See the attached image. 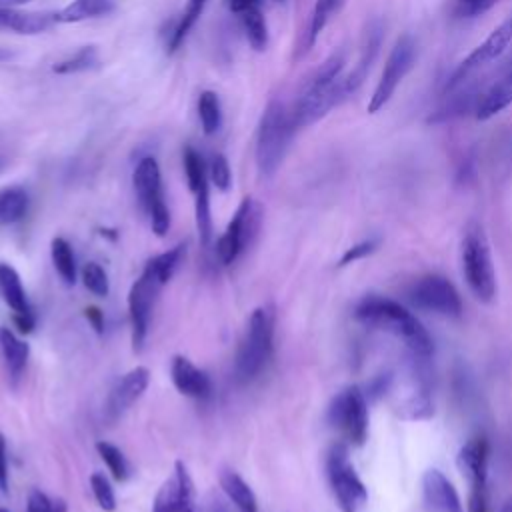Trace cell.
Wrapping results in <instances>:
<instances>
[{
    "mask_svg": "<svg viewBox=\"0 0 512 512\" xmlns=\"http://www.w3.org/2000/svg\"><path fill=\"white\" fill-rule=\"evenodd\" d=\"M0 294H2V300L8 304V308L14 314L32 312V306L28 302L20 274L16 272L14 266H10L6 262H0Z\"/></svg>",
    "mask_w": 512,
    "mask_h": 512,
    "instance_id": "cell-25",
    "label": "cell"
},
{
    "mask_svg": "<svg viewBox=\"0 0 512 512\" xmlns=\"http://www.w3.org/2000/svg\"><path fill=\"white\" fill-rule=\"evenodd\" d=\"M388 382H390L388 392L392 396V406L402 418L420 420V418L430 416L432 402L428 398L426 386H424L418 370H412L410 378L404 382L400 380V384H396L392 378Z\"/></svg>",
    "mask_w": 512,
    "mask_h": 512,
    "instance_id": "cell-15",
    "label": "cell"
},
{
    "mask_svg": "<svg viewBox=\"0 0 512 512\" xmlns=\"http://www.w3.org/2000/svg\"><path fill=\"white\" fill-rule=\"evenodd\" d=\"M500 512H512V496L502 504V508H500Z\"/></svg>",
    "mask_w": 512,
    "mask_h": 512,
    "instance_id": "cell-52",
    "label": "cell"
},
{
    "mask_svg": "<svg viewBox=\"0 0 512 512\" xmlns=\"http://www.w3.org/2000/svg\"><path fill=\"white\" fill-rule=\"evenodd\" d=\"M422 496L430 512H462V504L452 482L436 468L422 476Z\"/></svg>",
    "mask_w": 512,
    "mask_h": 512,
    "instance_id": "cell-20",
    "label": "cell"
},
{
    "mask_svg": "<svg viewBox=\"0 0 512 512\" xmlns=\"http://www.w3.org/2000/svg\"><path fill=\"white\" fill-rule=\"evenodd\" d=\"M226 6L236 16H242V14L250 12V10L262 8V0H226Z\"/></svg>",
    "mask_w": 512,
    "mask_h": 512,
    "instance_id": "cell-46",
    "label": "cell"
},
{
    "mask_svg": "<svg viewBox=\"0 0 512 512\" xmlns=\"http://www.w3.org/2000/svg\"><path fill=\"white\" fill-rule=\"evenodd\" d=\"M208 182H202L192 194H194V214H196V230L198 240L202 248H208L212 242V216H210V192Z\"/></svg>",
    "mask_w": 512,
    "mask_h": 512,
    "instance_id": "cell-31",
    "label": "cell"
},
{
    "mask_svg": "<svg viewBox=\"0 0 512 512\" xmlns=\"http://www.w3.org/2000/svg\"><path fill=\"white\" fill-rule=\"evenodd\" d=\"M0 354H2L8 378L12 380V384H16L22 378L30 358L28 342L16 336L10 328L0 326Z\"/></svg>",
    "mask_w": 512,
    "mask_h": 512,
    "instance_id": "cell-22",
    "label": "cell"
},
{
    "mask_svg": "<svg viewBox=\"0 0 512 512\" xmlns=\"http://www.w3.org/2000/svg\"><path fill=\"white\" fill-rule=\"evenodd\" d=\"M0 512H8V510H6V508H0Z\"/></svg>",
    "mask_w": 512,
    "mask_h": 512,
    "instance_id": "cell-54",
    "label": "cell"
},
{
    "mask_svg": "<svg viewBox=\"0 0 512 512\" xmlns=\"http://www.w3.org/2000/svg\"><path fill=\"white\" fill-rule=\"evenodd\" d=\"M50 258H52V266L56 270V274L60 276V280L66 286H74L76 284V256L74 250L70 246V242L62 236L52 238L50 242Z\"/></svg>",
    "mask_w": 512,
    "mask_h": 512,
    "instance_id": "cell-27",
    "label": "cell"
},
{
    "mask_svg": "<svg viewBox=\"0 0 512 512\" xmlns=\"http://www.w3.org/2000/svg\"><path fill=\"white\" fill-rule=\"evenodd\" d=\"M294 132L292 112H288L278 98H272L260 116L256 132V168L262 178H272L276 174L284 162Z\"/></svg>",
    "mask_w": 512,
    "mask_h": 512,
    "instance_id": "cell-3",
    "label": "cell"
},
{
    "mask_svg": "<svg viewBox=\"0 0 512 512\" xmlns=\"http://www.w3.org/2000/svg\"><path fill=\"white\" fill-rule=\"evenodd\" d=\"M510 42H512V16L506 18L498 28H494V30L490 32V36H488L482 44H478V46L458 64V68L454 70V74L450 76V80H448V84H446V90L458 86L460 82L468 80L474 72L482 70L484 66L492 64L494 60H498V58L506 52V48L510 46Z\"/></svg>",
    "mask_w": 512,
    "mask_h": 512,
    "instance_id": "cell-13",
    "label": "cell"
},
{
    "mask_svg": "<svg viewBox=\"0 0 512 512\" xmlns=\"http://www.w3.org/2000/svg\"><path fill=\"white\" fill-rule=\"evenodd\" d=\"M28 2H32V0H0V6L2 8H18V6L28 4Z\"/></svg>",
    "mask_w": 512,
    "mask_h": 512,
    "instance_id": "cell-50",
    "label": "cell"
},
{
    "mask_svg": "<svg viewBox=\"0 0 512 512\" xmlns=\"http://www.w3.org/2000/svg\"><path fill=\"white\" fill-rule=\"evenodd\" d=\"M380 246V238H366L350 248H346V252L340 256L338 260V266H348V264H354L366 256H370L372 252H376V248Z\"/></svg>",
    "mask_w": 512,
    "mask_h": 512,
    "instance_id": "cell-42",
    "label": "cell"
},
{
    "mask_svg": "<svg viewBox=\"0 0 512 512\" xmlns=\"http://www.w3.org/2000/svg\"><path fill=\"white\" fill-rule=\"evenodd\" d=\"M198 120L202 126V132L206 136H212L222 126V104L216 92L204 90L198 96Z\"/></svg>",
    "mask_w": 512,
    "mask_h": 512,
    "instance_id": "cell-32",
    "label": "cell"
},
{
    "mask_svg": "<svg viewBox=\"0 0 512 512\" xmlns=\"http://www.w3.org/2000/svg\"><path fill=\"white\" fill-rule=\"evenodd\" d=\"M28 192L22 186H8L0 190V224H16L28 212Z\"/></svg>",
    "mask_w": 512,
    "mask_h": 512,
    "instance_id": "cell-28",
    "label": "cell"
},
{
    "mask_svg": "<svg viewBox=\"0 0 512 512\" xmlns=\"http://www.w3.org/2000/svg\"><path fill=\"white\" fill-rule=\"evenodd\" d=\"M354 318L370 330H380L400 340L410 356L426 360L434 350L432 338L422 322L392 298L378 294L364 296L354 306Z\"/></svg>",
    "mask_w": 512,
    "mask_h": 512,
    "instance_id": "cell-1",
    "label": "cell"
},
{
    "mask_svg": "<svg viewBox=\"0 0 512 512\" xmlns=\"http://www.w3.org/2000/svg\"><path fill=\"white\" fill-rule=\"evenodd\" d=\"M512 104V58L502 66L498 76L482 90L474 116L478 120H490Z\"/></svg>",
    "mask_w": 512,
    "mask_h": 512,
    "instance_id": "cell-19",
    "label": "cell"
},
{
    "mask_svg": "<svg viewBox=\"0 0 512 512\" xmlns=\"http://www.w3.org/2000/svg\"><path fill=\"white\" fill-rule=\"evenodd\" d=\"M488 442L482 436L470 438L458 452L456 464L470 484H488Z\"/></svg>",
    "mask_w": 512,
    "mask_h": 512,
    "instance_id": "cell-21",
    "label": "cell"
},
{
    "mask_svg": "<svg viewBox=\"0 0 512 512\" xmlns=\"http://www.w3.org/2000/svg\"><path fill=\"white\" fill-rule=\"evenodd\" d=\"M10 490V474H8V448L6 440L0 434V494H8Z\"/></svg>",
    "mask_w": 512,
    "mask_h": 512,
    "instance_id": "cell-44",
    "label": "cell"
},
{
    "mask_svg": "<svg viewBox=\"0 0 512 512\" xmlns=\"http://www.w3.org/2000/svg\"><path fill=\"white\" fill-rule=\"evenodd\" d=\"M468 512H488V484H470Z\"/></svg>",
    "mask_w": 512,
    "mask_h": 512,
    "instance_id": "cell-43",
    "label": "cell"
},
{
    "mask_svg": "<svg viewBox=\"0 0 512 512\" xmlns=\"http://www.w3.org/2000/svg\"><path fill=\"white\" fill-rule=\"evenodd\" d=\"M274 2H286V0H274Z\"/></svg>",
    "mask_w": 512,
    "mask_h": 512,
    "instance_id": "cell-55",
    "label": "cell"
},
{
    "mask_svg": "<svg viewBox=\"0 0 512 512\" xmlns=\"http://www.w3.org/2000/svg\"><path fill=\"white\" fill-rule=\"evenodd\" d=\"M114 10V0H72L58 12H54V20L58 24H76L90 18L108 16Z\"/></svg>",
    "mask_w": 512,
    "mask_h": 512,
    "instance_id": "cell-26",
    "label": "cell"
},
{
    "mask_svg": "<svg viewBox=\"0 0 512 512\" xmlns=\"http://www.w3.org/2000/svg\"><path fill=\"white\" fill-rule=\"evenodd\" d=\"M2 166H4V162H2V160H0V170H2Z\"/></svg>",
    "mask_w": 512,
    "mask_h": 512,
    "instance_id": "cell-53",
    "label": "cell"
},
{
    "mask_svg": "<svg viewBox=\"0 0 512 512\" xmlns=\"http://www.w3.org/2000/svg\"><path fill=\"white\" fill-rule=\"evenodd\" d=\"M208 0H188L186 4V10L182 12L176 28L172 30L170 34V40H168V52H174L180 48V44L186 40L188 32L192 30V26L196 24V20L202 16L204 12V6H206Z\"/></svg>",
    "mask_w": 512,
    "mask_h": 512,
    "instance_id": "cell-35",
    "label": "cell"
},
{
    "mask_svg": "<svg viewBox=\"0 0 512 512\" xmlns=\"http://www.w3.org/2000/svg\"><path fill=\"white\" fill-rule=\"evenodd\" d=\"M90 490L94 494L96 504L104 510V512H114L116 510V494L114 488L110 484V480L102 474V472H92L90 476Z\"/></svg>",
    "mask_w": 512,
    "mask_h": 512,
    "instance_id": "cell-39",
    "label": "cell"
},
{
    "mask_svg": "<svg viewBox=\"0 0 512 512\" xmlns=\"http://www.w3.org/2000/svg\"><path fill=\"white\" fill-rule=\"evenodd\" d=\"M56 24L54 14L48 12H24L18 8H0V28H8L16 34H42Z\"/></svg>",
    "mask_w": 512,
    "mask_h": 512,
    "instance_id": "cell-23",
    "label": "cell"
},
{
    "mask_svg": "<svg viewBox=\"0 0 512 512\" xmlns=\"http://www.w3.org/2000/svg\"><path fill=\"white\" fill-rule=\"evenodd\" d=\"M326 478L340 512H360L366 506L368 490L342 442L334 444L326 454Z\"/></svg>",
    "mask_w": 512,
    "mask_h": 512,
    "instance_id": "cell-7",
    "label": "cell"
},
{
    "mask_svg": "<svg viewBox=\"0 0 512 512\" xmlns=\"http://www.w3.org/2000/svg\"><path fill=\"white\" fill-rule=\"evenodd\" d=\"M170 378H172L174 388L186 398L206 400L212 394L210 376L204 370H200L190 358H186L182 354H176L172 358Z\"/></svg>",
    "mask_w": 512,
    "mask_h": 512,
    "instance_id": "cell-18",
    "label": "cell"
},
{
    "mask_svg": "<svg viewBox=\"0 0 512 512\" xmlns=\"http://www.w3.org/2000/svg\"><path fill=\"white\" fill-rule=\"evenodd\" d=\"M82 284L88 292H92L94 296H108L110 292V280L106 270L98 264V262H86L82 266Z\"/></svg>",
    "mask_w": 512,
    "mask_h": 512,
    "instance_id": "cell-38",
    "label": "cell"
},
{
    "mask_svg": "<svg viewBox=\"0 0 512 512\" xmlns=\"http://www.w3.org/2000/svg\"><path fill=\"white\" fill-rule=\"evenodd\" d=\"M208 180L216 190L228 192L232 186V170L224 154H214L208 164Z\"/></svg>",
    "mask_w": 512,
    "mask_h": 512,
    "instance_id": "cell-40",
    "label": "cell"
},
{
    "mask_svg": "<svg viewBox=\"0 0 512 512\" xmlns=\"http://www.w3.org/2000/svg\"><path fill=\"white\" fill-rule=\"evenodd\" d=\"M274 324L276 312L272 304L252 310L234 360V370L240 382L254 380L270 362L274 348Z\"/></svg>",
    "mask_w": 512,
    "mask_h": 512,
    "instance_id": "cell-4",
    "label": "cell"
},
{
    "mask_svg": "<svg viewBox=\"0 0 512 512\" xmlns=\"http://www.w3.org/2000/svg\"><path fill=\"white\" fill-rule=\"evenodd\" d=\"M460 262L462 276L466 280L472 296L484 304L494 302L496 298V270L490 254V244L482 224L470 222L464 230L460 244Z\"/></svg>",
    "mask_w": 512,
    "mask_h": 512,
    "instance_id": "cell-5",
    "label": "cell"
},
{
    "mask_svg": "<svg viewBox=\"0 0 512 512\" xmlns=\"http://www.w3.org/2000/svg\"><path fill=\"white\" fill-rule=\"evenodd\" d=\"M164 286L148 272L142 270L138 280L130 286L128 292V316H130V338H132V350L140 354L146 346V338L150 332V320L152 310L156 304V298Z\"/></svg>",
    "mask_w": 512,
    "mask_h": 512,
    "instance_id": "cell-11",
    "label": "cell"
},
{
    "mask_svg": "<svg viewBox=\"0 0 512 512\" xmlns=\"http://www.w3.org/2000/svg\"><path fill=\"white\" fill-rule=\"evenodd\" d=\"M96 452L102 458V462L106 464V468L110 470L114 480L122 482V480L128 478L130 466H128V462H126V458H124V454H122V450L118 446H114V444H110L106 440H98L96 442Z\"/></svg>",
    "mask_w": 512,
    "mask_h": 512,
    "instance_id": "cell-36",
    "label": "cell"
},
{
    "mask_svg": "<svg viewBox=\"0 0 512 512\" xmlns=\"http://www.w3.org/2000/svg\"><path fill=\"white\" fill-rule=\"evenodd\" d=\"M132 186L142 212L148 216L152 232L160 238L166 236L170 230V210L164 198L162 172L156 158L144 156L138 160L132 172Z\"/></svg>",
    "mask_w": 512,
    "mask_h": 512,
    "instance_id": "cell-6",
    "label": "cell"
},
{
    "mask_svg": "<svg viewBox=\"0 0 512 512\" xmlns=\"http://www.w3.org/2000/svg\"><path fill=\"white\" fill-rule=\"evenodd\" d=\"M408 298L416 308L436 316L458 318L462 314V300L458 290L450 280L438 274L418 278L408 290Z\"/></svg>",
    "mask_w": 512,
    "mask_h": 512,
    "instance_id": "cell-12",
    "label": "cell"
},
{
    "mask_svg": "<svg viewBox=\"0 0 512 512\" xmlns=\"http://www.w3.org/2000/svg\"><path fill=\"white\" fill-rule=\"evenodd\" d=\"M98 64H100V56H98L96 46H82L74 54H70L68 58L56 62L52 66V70L56 74H78V72L92 70Z\"/></svg>",
    "mask_w": 512,
    "mask_h": 512,
    "instance_id": "cell-34",
    "label": "cell"
},
{
    "mask_svg": "<svg viewBox=\"0 0 512 512\" xmlns=\"http://www.w3.org/2000/svg\"><path fill=\"white\" fill-rule=\"evenodd\" d=\"M206 512H228V508H226V504L220 498H212L208 508H206Z\"/></svg>",
    "mask_w": 512,
    "mask_h": 512,
    "instance_id": "cell-49",
    "label": "cell"
},
{
    "mask_svg": "<svg viewBox=\"0 0 512 512\" xmlns=\"http://www.w3.org/2000/svg\"><path fill=\"white\" fill-rule=\"evenodd\" d=\"M184 254H186V246H184V244H176V246L168 248L166 252L154 256V258H150V260L146 262L144 270H148L162 286H166V284L172 280V276L176 274V270H178V266H180Z\"/></svg>",
    "mask_w": 512,
    "mask_h": 512,
    "instance_id": "cell-29",
    "label": "cell"
},
{
    "mask_svg": "<svg viewBox=\"0 0 512 512\" xmlns=\"http://www.w3.org/2000/svg\"><path fill=\"white\" fill-rule=\"evenodd\" d=\"M182 166H184L186 184H188L190 192H194L202 182L208 180V166L204 164L202 156L192 146H186L182 150Z\"/></svg>",
    "mask_w": 512,
    "mask_h": 512,
    "instance_id": "cell-37",
    "label": "cell"
},
{
    "mask_svg": "<svg viewBox=\"0 0 512 512\" xmlns=\"http://www.w3.org/2000/svg\"><path fill=\"white\" fill-rule=\"evenodd\" d=\"M416 56H418V48L416 42L410 34H402L396 44L392 46L388 60L384 64V70L380 74V80L370 96L368 102V112L376 114L378 110H382L390 98L394 96L396 88L400 86V82L406 78V74L414 68L416 64Z\"/></svg>",
    "mask_w": 512,
    "mask_h": 512,
    "instance_id": "cell-10",
    "label": "cell"
},
{
    "mask_svg": "<svg viewBox=\"0 0 512 512\" xmlns=\"http://www.w3.org/2000/svg\"><path fill=\"white\" fill-rule=\"evenodd\" d=\"M14 56H16V52H14V50L0 46V62H8V60H12Z\"/></svg>",
    "mask_w": 512,
    "mask_h": 512,
    "instance_id": "cell-51",
    "label": "cell"
},
{
    "mask_svg": "<svg viewBox=\"0 0 512 512\" xmlns=\"http://www.w3.org/2000/svg\"><path fill=\"white\" fill-rule=\"evenodd\" d=\"M152 512H200L194 480L182 460L174 462V472L154 496Z\"/></svg>",
    "mask_w": 512,
    "mask_h": 512,
    "instance_id": "cell-14",
    "label": "cell"
},
{
    "mask_svg": "<svg viewBox=\"0 0 512 512\" xmlns=\"http://www.w3.org/2000/svg\"><path fill=\"white\" fill-rule=\"evenodd\" d=\"M26 512H68V506L64 500H52L42 490L34 488L26 498Z\"/></svg>",
    "mask_w": 512,
    "mask_h": 512,
    "instance_id": "cell-41",
    "label": "cell"
},
{
    "mask_svg": "<svg viewBox=\"0 0 512 512\" xmlns=\"http://www.w3.org/2000/svg\"><path fill=\"white\" fill-rule=\"evenodd\" d=\"M238 18H240L244 36H246L248 44L252 46V50L264 52L266 46H268V26H266V18H264L262 8L250 10L242 16H238Z\"/></svg>",
    "mask_w": 512,
    "mask_h": 512,
    "instance_id": "cell-33",
    "label": "cell"
},
{
    "mask_svg": "<svg viewBox=\"0 0 512 512\" xmlns=\"http://www.w3.org/2000/svg\"><path fill=\"white\" fill-rule=\"evenodd\" d=\"M218 482L222 492L228 496V500L236 506L238 512H258L256 496L238 472H234L232 468H222L218 474Z\"/></svg>",
    "mask_w": 512,
    "mask_h": 512,
    "instance_id": "cell-24",
    "label": "cell"
},
{
    "mask_svg": "<svg viewBox=\"0 0 512 512\" xmlns=\"http://www.w3.org/2000/svg\"><path fill=\"white\" fill-rule=\"evenodd\" d=\"M84 316H86V320L90 322V326L96 330V334H102V332H104V314H102L100 308L88 306V308L84 310Z\"/></svg>",
    "mask_w": 512,
    "mask_h": 512,
    "instance_id": "cell-47",
    "label": "cell"
},
{
    "mask_svg": "<svg viewBox=\"0 0 512 512\" xmlns=\"http://www.w3.org/2000/svg\"><path fill=\"white\" fill-rule=\"evenodd\" d=\"M346 56L344 52H334L330 54L316 70L314 74L306 80L296 106L292 110V120L294 128H306L320 118H324L334 106L344 102L342 94V72H344Z\"/></svg>",
    "mask_w": 512,
    "mask_h": 512,
    "instance_id": "cell-2",
    "label": "cell"
},
{
    "mask_svg": "<svg viewBox=\"0 0 512 512\" xmlns=\"http://www.w3.org/2000/svg\"><path fill=\"white\" fill-rule=\"evenodd\" d=\"M460 4V12L466 16H478L490 10L498 0H456Z\"/></svg>",
    "mask_w": 512,
    "mask_h": 512,
    "instance_id": "cell-45",
    "label": "cell"
},
{
    "mask_svg": "<svg viewBox=\"0 0 512 512\" xmlns=\"http://www.w3.org/2000/svg\"><path fill=\"white\" fill-rule=\"evenodd\" d=\"M14 324L18 326L20 332L28 334L34 330L36 326V318H34V312H28V314H14Z\"/></svg>",
    "mask_w": 512,
    "mask_h": 512,
    "instance_id": "cell-48",
    "label": "cell"
},
{
    "mask_svg": "<svg viewBox=\"0 0 512 512\" xmlns=\"http://www.w3.org/2000/svg\"><path fill=\"white\" fill-rule=\"evenodd\" d=\"M344 0H316L314 2V8H312V14H310V22H308V30H306V36H304V52L310 50L318 36L322 34V30L326 28L328 20L342 8Z\"/></svg>",
    "mask_w": 512,
    "mask_h": 512,
    "instance_id": "cell-30",
    "label": "cell"
},
{
    "mask_svg": "<svg viewBox=\"0 0 512 512\" xmlns=\"http://www.w3.org/2000/svg\"><path fill=\"white\" fill-rule=\"evenodd\" d=\"M382 22L380 20H372L364 32V38H362V48H360V58L356 62V66L342 76V94L344 98L352 96L360 86L362 82L366 80L378 52H380V46H382Z\"/></svg>",
    "mask_w": 512,
    "mask_h": 512,
    "instance_id": "cell-17",
    "label": "cell"
},
{
    "mask_svg": "<svg viewBox=\"0 0 512 512\" xmlns=\"http://www.w3.org/2000/svg\"><path fill=\"white\" fill-rule=\"evenodd\" d=\"M328 424L350 444L362 446L368 438V402L358 386L340 390L328 406Z\"/></svg>",
    "mask_w": 512,
    "mask_h": 512,
    "instance_id": "cell-9",
    "label": "cell"
},
{
    "mask_svg": "<svg viewBox=\"0 0 512 512\" xmlns=\"http://www.w3.org/2000/svg\"><path fill=\"white\" fill-rule=\"evenodd\" d=\"M148 384H150V370L146 366H136L128 370L110 390L106 410H104L106 418L110 422H116L118 418H122L132 408V404L142 398Z\"/></svg>",
    "mask_w": 512,
    "mask_h": 512,
    "instance_id": "cell-16",
    "label": "cell"
},
{
    "mask_svg": "<svg viewBox=\"0 0 512 512\" xmlns=\"http://www.w3.org/2000/svg\"><path fill=\"white\" fill-rule=\"evenodd\" d=\"M262 214V204L258 200L248 196L240 202L232 220L216 242V258L220 264H234L238 256L252 244L260 230Z\"/></svg>",
    "mask_w": 512,
    "mask_h": 512,
    "instance_id": "cell-8",
    "label": "cell"
}]
</instances>
